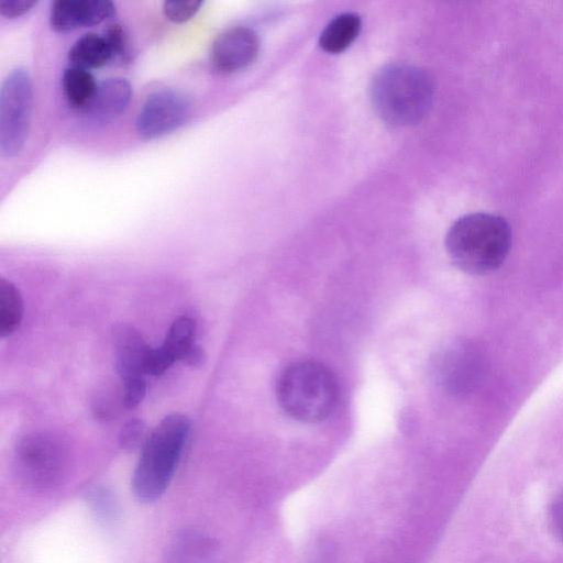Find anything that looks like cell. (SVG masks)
Listing matches in <instances>:
<instances>
[{
	"label": "cell",
	"mask_w": 563,
	"mask_h": 563,
	"mask_svg": "<svg viewBox=\"0 0 563 563\" xmlns=\"http://www.w3.org/2000/svg\"><path fill=\"white\" fill-rule=\"evenodd\" d=\"M115 15L109 0H56L52 3L49 23L56 32H69L100 24Z\"/></svg>",
	"instance_id": "obj_10"
},
{
	"label": "cell",
	"mask_w": 563,
	"mask_h": 563,
	"mask_svg": "<svg viewBox=\"0 0 563 563\" xmlns=\"http://www.w3.org/2000/svg\"><path fill=\"white\" fill-rule=\"evenodd\" d=\"M68 60L73 67L89 70L111 63L112 54L103 35L87 33L70 47Z\"/></svg>",
	"instance_id": "obj_13"
},
{
	"label": "cell",
	"mask_w": 563,
	"mask_h": 563,
	"mask_svg": "<svg viewBox=\"0 0 563 563\" xmlns=\"http://www.w3.org/2000/svg\"><path fill=\"white\" fill-rule=\"evenodd\" d=\"M62 87L68 104L84 112L97 91L98 82L89 70L69 66L63 74Z\"/></svg>",
	"instance_id": "obj_15"
},
{
	"label": "cell",
	"mask_w": 563,
	"mask_h": 563,
	"mask_svg": "<svg viewBox=\"0 0 563 563\" xmlns=\"http://www.w3.org/2000/svg\"><path fill=\"white\" fill-rule=\"evenodd\" d=\"M260 38L246 26H234L223 31L213 41L210 63L219 74H233L247 68L257 58Z\"/></svg>",
	"instance_id": "obj_8"
},
{
	"label": "cell",
	"mask_w": 563,
	"mask_h": 563,
	"mask_svg": "<svg viewBox=\"0 0 563 563\" xmlns=\"http://www.w3.org/2000/svg\"><path fill=\"white\" fill-rule=\"evenodd\" d=\"M196 323L187 317L181 316L174 320L168 329L166 338L159 350L172 364L181 361L185 354L196 344Z\"/></svg>",
	"instance_id": "obj_16"
},
{
	"label": "cell",
	"mask_w": 563,
	"mask_h": 563,
	"mask_svg": "<svg viewBox=\"0 0 563 563\" xmlns=\"http://www.w3.org/2000/svg\"><path fill=\"white\" fill-rule=\"evenodd\" d=\"M371 101L378 117L394 126H409L428 113L433 98L429 75L406 63L382 67L369 87Z\"/></svg>",
	"instance_id": "obj_2"
},
{
	"label": "cell",
	"mask_w": 563,
	"mask_h": 563,
	"mask_svg": "<svg viewBox=\"0 0 563 563\" xmlns=\"http://www.w3.org/2000/svg\"><path fill=\"white\" fill-rule=\"evenodd\" d=\"M35 4L36 1L26 0L2 1L0 13L7 19H15L27 13Z\"/></svg>",
	"instance_id": "obj_22"
},
{
	"label": "cell",
	"mask_w": 563,
	"mask_h": 563,
	"mask_svg": "<svg viewBox=\"0 0 563 563\" xmlns=\"http://www.w3.org/2000/svg\"><path fill=\"white\" fill-rule=\"evenodd\" d=\"M132 92L126 79L107 78L98 84L97 91L84 114L96 124L112 122L128 109Z\"/></svg>",
	"instance_id": "obj_12"
},
{
	"label": "cell",
	"mask_w": 563,
	"mask_h": 563,
	"mask_svg": "<svg viewBox=\"0 0 563 563\" xmlns=\"http://www.w3.org/2000/svg\"><path fill=\"white\" fill-rule=\"evenodd\" d=\"M190 431L183 413H170L147 435L131 479L134 496L153 503L167 489L180 461Z\"/></svg>",
	"instance_id": "obj_3"
},
{
	"label": "cell",
	"mask_w": 563,
	"mask_h": 563,
	"mask_svg": "<svg viewBox=\"0 0 563 563\" xmlns=\"http://www.w3.org/2000/svg\"><path fill=\"white\" fill-rule=\"evenodd\" d=\"M339 385L333 373L323 364L297 361L280 373L276 399L290 418L306 423L325 420L339 401Z\"/></svg>",
	"instance_id": "obj_4"
},
{
	"label": "cell",
	"mask_w": 563,
	"mask_h": 563,
	"mask_svg": "<svg viewBox=\"0 0 563 563\" xmlns=\"http://www.w3.org/2000/svg\"><path fill=\"white\" fill-rule=\"evenodd\" d=\"M14 468L19 479L29 488L41 492L53 489L65 476L66 451L51 434H27L15 446Z\"/></svg>",
	"instance_id": "obj_5"
},
{
	"label": "cell",
	"mask_w": 563,
	"mask_h": 563,
	"mask_svg": "<svg viewBox=\"0 0 563 563\" xmlns=\"http://www.w3.org/2000/svg\"><path fill=\"white\" fill-rule=\"evenodd\" d=\"M146 393L145 377L123 383L122 404L128 409H133L144 399Z\"/></svg>",
	"instance_id": "obj_21"
},
{
	"label": "cell",
	"mask_w": 563,
	"mask_h": 563,
	"mask_svg": "<svg viewBox=\"0 0 563 563\" xmlns=\"http://www.w3.org/2000/svg\"><path fill=\"white\" fill-rule=\"evenodd\" d=\"M33 104V88L29 71L19 67L3 80L0 90V153L12 158L27 139Z\"/></svg>",
	"instance_id": "obj_6"
},
{
	"label": "cell",
	"mask_w": 563,
	"mask_h": 563,
	"mask_svg": "<svg viewBox=\"0 0 563 563\" xmlns=\"http://www.w3.org/2000/svg\"><path fill=\"white\" fill-rule=\"evenodd\" d=\"M439 384L450 393L470 390L478 378L481 358L478 352L465 342L446 346L434 364Z\"/></svg>",
	"instance_id": "obj_9"
},
{
	"label": "cell",
	"mask_w": 563,
	"mask_h": 563,
	"mask_svg": "<svg viewBox=\"0 0 563 563\" xmlns=\"http://www.w3.org/2000/svg\"><path fill=\"white\" fill-rule=\"evenodd\" d=\"M206 361L203 349L195 344L183 357L181 362L192 367H200Z\"/></svg>",
	"instance_id": "obj_25"
},
{
	"label": "cell",
	"mask_w": 563,
	"mask_h": 563,
	"mask_svg": "<svg viewBox=\"0 0 563 563\" xmlns=\"http://www.w3.org/2000/svg\"><path fill=\"white\" fill-rule=\"evenodd\" d=\"M361 31V19L355 13H342L332 19L322 31L319 44L331 54L345 51Z\"/></svg>",
	"instance_id": "obj_14"
},
{
	"label": "cell",
	"mask_w": 563,
	"mask_h": 563,
	"mask_svg": "<svg viewBox=\"0 0 563 563\" xmlns=\"http://www.w3.org/2000/svg\"><path fill=\"white\" fill-rule=\"evenodd\" d=\"M146 424L142 419L128 421L120 431L119 442L125 450H134L142 446L146 440Z\"/></svg>",
	"instance_id": "obj_20"
},
{
	"label": "cell",
	"mask_w": 563,
	"mask_h": 563,
	"mask_svg": "<svg viewBox=\"0 0 563 563\" xmlns=\"http://www.w3.org/2000/svg\"><path fill=\"white\" fill-rule=\"evenodd\" d=\"M511 246L507 221L492 213L476 212L457 219L445 236V249L453 264L471 275L496 271Z\"/></svg>",
	"instance_id": "obj_1"
},
{
	"label": "cell",
	"mask_w": 563,
	"mask_h": 563,
	"mask_svg": "<svg viewBox=\"0 0 563 563\" xmlns=\"http://www.w3.org/2000/svg\"><path fill=\"white\" fill-rule=\"evenodd\" d=\"M192 102L183 91L162 89L145 100L136 118V131L152 140L183 126L191 115Z\"/></svg>",
	"instance_id": "obj_7"
},
{
	"label": "cell",
	"mask_w": 563,
	"mask_h": 563,
	"mask_svg": "<svg viewBox=\"0 0 563 563\" xmlns=\"http://www.w3.org/2000/svg\"><path fill=\"white\" fill-rule=\"evenodd\" d=\"M115 368L122 383L145 377V358L150 346L141 333L130 324L113 329Z\"/></svg>",
	"instance_id": "obj_11"
},
{
	"label": "cell",
	"mask_w": 563,
	"mask_h": 563,
	"mask_svg": "<svg viewBox=\"0 0 563 563\" xmlns=\"http://www.w3.org/2000/svg\"><path fill=\"white\" fill-rule=\"evenodd\" d=\"M23 300L19 289L10 280L0 279V335H11L23 317Z\"/></svg>",
	"instance_id": "obj_17"
},
{
	"label": "cell",
	"mask_w": 563,
	"mask_h": 563,
	"mask_svg": "<svg viewBox=\"0 0 563 563\" xmlns=\"http://www.w3.org/2000/svg\"><path fill=\"white\" fill-rule=\"evenodd\" d=\"M109 394H99L93 399L92 411L98 419L108 420L115 413V404Z\"/></svg>",
	"instance_id": "obj_23"
},
{
	"label": "cell",
	"mask_w": 563,
	"mask_h": 563,
	"mask_svg": "<svg viewBox=\"0 0 563 563\" xmlns=\"http://www.w3.org/2000/svg\"><path fill=\"white\" fill-rule=\"evenodd\" d=\"M550 522L554 534L563 541V493L559 495L551 507Z\"/></svg>",
	"instance_id": "obj_24"
},
{
	"label": "cell",
	"mask_w": 563,
	"mask_h": 563,
	"mask_svg": "<svg viewBox=\"0 0 563 563\" xmlns=\"http://www.w3.org/2000/svg\"><path fill=\"white\" fill-rule=\"evenodd\" d=\"M202 1H165L163 12L167 20L173 23H184L190 20L200 10Z\"/></svg>",
	"instance_id": "obj_19"
},
{
	"label": "cell",
	"mask_w": 563,
	"mask_h": 563,
	"mask_svg": "<svg viewBox=\"0 0 563 563\" xmlns=\"http://www.w3.org/2000/svg\"><path fill=\"white\" fill-rule=\"evenodd\" d=\"M112 54V62H125L130 57V42L124 27L119 23L110 24L103 32Z\"/></svg>",
	"instance_id": "obj_18"
}]
</instances>
